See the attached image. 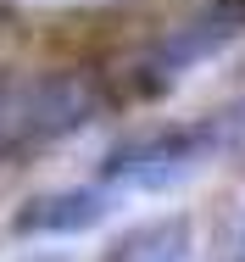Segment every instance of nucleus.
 <instances>
[{
    "instance_id": "nucleus-3",
    "label": "nucleus",
    "mask_w": 245,
    "mask_h": 262,
    "mask_svg": "<svg viewBox=\"0 0 245 262\" xmlns=\"http://www.w3.org/2000/svg\"><path fill=\"white\" fill-rule=\"evenodd\" d=\"M240 34H245V0H212L201 17L179 23V28H167V39H162V45L145 56V67H140V73H145L140 90H145V95L167 90V84L184 78L190 67L212 61L217 51H229Z\"/></svg>"
},
{
    "instance_id": "nucleus-4",
    "label": "nucleus",
    "mask_w": 245,
    "mask_h": 262,
    "mask_svg": "<svg viewBox=\"0 0 245 262\" xmlns=\"http://www.w3.org/2000/svg\"><path fill=\"white\" fill-rule=\"evenodd\" d=\"M117 201H123V190L106 184V179L100 184H61L45 195H28L11 217V229L17 234H84V229L106 223Z\"/></svg>"
},
{
    "instance_id": "nucleus-2",
    "label": "nucleus",
    "mask_w": 245,
    "mask_h": 262,
    "mask_svg": "<svg viewBox=\"0 0 245 262\" xmlns=\"http://www.w3.org/2000/svg\"><path fill=\"white\" fill-rule=\"evenodd\" d=\"M217 145H223V117L140 128V134H128V140H117V145L106 151L100 179L117 184L123 195H134V190H167V184L190 179Z\"/></svg>"
},
{
    "instance_id": "nucleus-1",
    "label": "nucleus",
    "mask_w": 245,
    "mask_h": 262,
    "mask_svg": "<svg viewBox=\"0 0 245 262\" xmlns=\"http://www.w3.org/2000/svg\"><path fill=\"white\" fill-rule=\"evenodd\" d=\"M95 73H11L0 78V157H28L100 117Z\"/></svg>"
},
{
    "instance_id": "nucleus-5",
    "label": "nucleus",
    "mask_w": 245,
    "mask_h": 262,
    "mask_svg": "<svg viewBox=\"0 0 245 262\" xmlns=\"http://www.w3.org/2000/svg\"><path fill=\"white\" fill-rule=\"evenodd\" d=\"M190 257H195V234H190V217H179V212L128 229L106 251V262H190Z\"/></svg>"
}]
</instances>
